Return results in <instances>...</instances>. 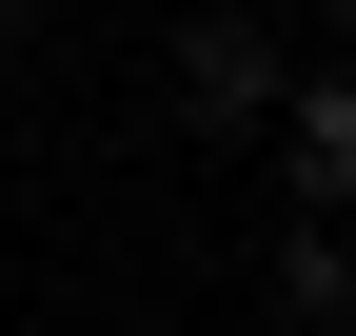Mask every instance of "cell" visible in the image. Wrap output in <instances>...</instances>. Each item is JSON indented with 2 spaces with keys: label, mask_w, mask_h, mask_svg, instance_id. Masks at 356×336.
<instances>
[{
  "label": "cell",
  "mask_w": 356,
  "mask_h": 336,
  "mask_svg": "<svg viewBox=\"0 0 356 336\" xmlns=\"http://www.w3.org/2000/svg\"><path fill=\"white\" fill-rule=\"evenodd\" d=\"M297 79V20H257V0H218V20H178V119L198 139H257Z\"/></svg>",
  "instance_id": "1"
},
{
  "label": "cell",
  "mask_w": 356,
  "mask_h": 336,
  "mask_svg": "<svg viewBox=\"0 0 356 336\" xmlns=\"http://www.w3.org/2000/svg\"><path fill=\"white\" fill-rule=\"evenodd\" d=\"M257 139H277V178L317 198V218H356V79H317V60H297V79H277V119H257Z\"/></svg>",
  "instance_id": "2"
},
{
  "label": "cell",
  "mask_w": 356,
  "mask_h": 336,
  "mask_svg": "<svg viewBox=\"0 0 356 336\" xmlns=\"http://www.w3.org/2000/svg\"><path fill=\"white\" fill-rule=\"evenodd\" d=\"M277 317L297 336H356V237H317V198L277 218Z\"/></svg>",
  "instance_id": "3"
},
{
  "label": "cell",
  "mask_w": 356,
  "mask_h": 336,
  "mask_svg": "<svg viewBox=\"0 0 356 336\" xmlns=\"http://www.w3.org/2000/svg\"><path fill=\"white\" fill-rule=\"evenodd\" d=\"M277 20H297V40H356V0H277Z\"/></svg>",
  "instance_id": "4"
},
{
  "label": "cell",
  "mask_w": 356,
  "mask_h": 336,
  "mask_svg": "<svg viewBox=\"0 0 356 336\" xmlns=\"http://www.w3.org/2000/svg\"><path fill=\"white\" fill-rule=\"evenodd\" d=\"M0 20H40V0H0Z\"/></svg>",
  "instance_id": "5"
},
{
  "label": "cell",
  "mask_w": 356,
  "mask_h": 336,
  "mask_svg": "<svg viewBox=\"0 0 356 336\" xmlns=\"http://www.w3.org/2000/svg\"><path fill=\"white\" fill-rule=\"evenodd\" d=\"M0 60H20V20H0Z\"/></svg>",
  "instance_id": "6"
}]
</instances>
